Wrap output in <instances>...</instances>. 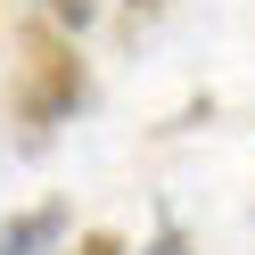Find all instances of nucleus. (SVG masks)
I'll return each instance as SVG.
<instances>
[{
    "instance_id": "1",
    "label": "nucleus",
    "mask_w": 255,
    "mask_h": 255,
    "mask_svg": "<svg viewBox=\"0 0 255 255\" xmlns=\"http://www.w3.org/2000/svg\"><path fill=\"white\" fill-rule=\"evenodd\" d=\"M17 116L25 124H58L83 107V58H74L66 33H50V25H25V66H17Z\"/></svg>"
},
{
    "instance_id": "2",
    "label": "nucleus",
    "mask_w": 255,
    "mask_h": 255,
    "mask_svg": "<svg viewBox=\"0 0 255 255\" xmlns=\"http://www.w3.org/2000/svg\"><path fill=\"white\" fill-rule=\"evenodd\" d=\"M41 239H58V206H33V214H17L8 231H0V255H33Z\"/></svg>"
},
{
    "instance_id": "3",
    "label": "nucleus",
    "mask_w": 255,
    "mask_h": 255,
    "mask_svg": "<svg viewBox=\"0 0 255 255\" xmlns=\"http://www.w3.org/2000/svg\"><path fill=\"white\" fill-rule=\"evenodd\" d=\"M66 255H124V239H116V231H83Z\"/></svg>"
},
{
    "instance_id": "4",
    "label": "nucleus",
    "mask_w": 255,
    "mask_h": 255,
    "mask_svg": "<svg viewBox=\"0 0 255 255\" xmlns=\"http://www.w3.org/2000/svg\"><path fill=\"white\" fill-rule=\"evenodd\" d=\"M41 8H50V17H74V25L91 17V0H41Z\"/></svg>"
},
{
    "instance_id": "5",
    "label": "nucleus",
    "mask_w": 255,
    "mask_h": 255,
    "mask_svg": "<svg viewBox=\"0 0 255 255\" xmlns=\"http://www.w3.org/2000/svg\"><path fill=\"white\" fill-rule=\"evenodd\" d=\"M132 8H156V0H132Z\"/></svg>"
}]
</instances>
